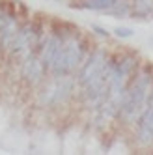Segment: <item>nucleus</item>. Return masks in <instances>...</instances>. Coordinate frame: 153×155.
Listing matches in <instances>:
<instances>
[{"instance_id":"7ed1b4c3","label":"nucleus","mask_w":153,"mask_h":155,"mask_svg":"<svg viewBox=\"0 0 153 155\" xmlns=\"http://www.w3.org/2000/svg\"><path fill=\"white\" fill-rule=\"evenodd\" d=\"M106 62H108V56H106V52H105L103 49L93 51L90 56H88V60L84 62L82 69H80V73H79V84H80V86H86L97 73L105 68Z\"/></svg>"},{"instance_id":"1a4fd4ad","label":"nucleus","mask_w":153,"mask_h":155,"mask_svg":"<svg viewBox=\"0 0 153 155\" xmlns=\"http://www.w3.org/2000/svg\"><path fill=\"white\" fill-rule=\"evenodd\" d=\"M118 0H82V4L79 8L84 9H92V12H106L110 9Z\"/></svg>"},{"instance_id":"9b49d317","label":"nucleus","mask_w":153,"mask_h":155,"mask_svg":"<svg viewBox=\"0 0 153 155\" xmlns=\"http://www.w3.org/2000/svg\"><path fill=\"white\" fill-rule=\"evenodd\" d=\"M92 30L95 32L97 36H101V38H110V32H106V28H103V26H99V25H92Z\"/></svg>"},{"instance_id":"f03ea898","label":"nucleus","mask_w":153,"mask_h":155,"mask_svg":"<svg viewBox=\"0 0 153 155\" xmlns=\"http://www.w3.org/2000/svg\"><path fill=\"white\" fill-rule=\"evenodd\" d=\"M82 60V41L73 36V34H65L62 39V47L58 51V56L50 65V71L60 77V75H69L79 68V64Z\"/></svg>"},{"instance_id":"39448f33","label":"nucleus","mask_w":153,"mask_h":155,"mask_svg":"<svg viewBox=\"0 0 153 155\" xmlns=\"http://www.w3.org/2000/svg\"><path fill=\"white\" fill-rule=\"evenodd\" d=\"M65 34H50L41 45V62L47 69H50V65L54 64L58 56V51L62 47V39H63Z\"/></svg>"},{"instance_id":"6e6552de","label":"nucleus","mask_w":153,"mask_h":155,"mask_svg":"<svg viewBox=\"0 0 153 155\" xmlns=\"http://www.w3.org/2000/svg\"><path fill=\"white\" fill-rule=\"evenodd\" d=\"M153 13V0H133L129 15L133 19H146Z\"/></svg>"},{"instance_id":"f257e3e1","label":"nucleus","mask_w":153,"mask_h":155,"mask_svg":"<svg viewBox=\"0 0 153 155\" xmlns=\"http://www.w3.org/2000/svg\"><path fill=\"white\" fill-rule=\"evenodd\" d=\"M151 95H153V77L148 71L135 77L133 82L125 88L122 105L118 108V116L122 118V121H135L142 110L146 108Z\"/></svg>"},{"instance_id":"9d476101","label":"nucleus","mask_w":153,"mask_h":155,"mask_svg":"<svg viewBox=\"0 0 153 155\" xmlns=\"http://www.w3.org/2000/svg\"><path fill=\"white\" fill-rule=\"evenodd\" d=\"M135 30L129 28V26H116L114 28V36L116 38H122V39H127V38H133Z\"/></svg>"},{"instance_id":"0eeeda50","label":"nucleus","mask_w":153,"mask_h":155,"mask_svg":"<svg viewBox=\"0 0 153 155\" xmlns=\"http://www.w3.org/2000/svg\"><path fill=\"white\" fill-rule=\"evenodd\" d=\"M43 69H45V65H43V62H41L39 56H36V54H28V56H24L23 75L26 77L28 81H32V82L39 81V77L43 75Z\"/></svg>"},{"instance_id":"423d86ee","label":"nucleus","mask_w":153,"mask_h":155,"mask_svg":"<svg viewBox=\"0 0 153 155\" xmlns=\"http://www.w3.org/2000/svg\"><path fill=\"white\" fill-rule=\"evenodd\" d=\"M140 127H138V140L142 144H149L153 140V95L148 101L146 108L140 112Z\"/></svg>"},{"instance_id":"f8f14e48","label":"nucleus","mask_w":153,"mask_h":155,"mask_svg":"<svg viewBox=\"0 0 153 155\" xmlns=\"http://www.w3.org/2000/svg\"><path fill=\"white\" fill-rule=\"evenodd\" d=\"M151 15H153V13H151Z\"/></svg>"},{"instance_id":"20e7f679","label":"nucleus","mask_w":153,"mask_h":155,"mask_svg":"<svg viewBox=\"0 0 153 155\" xmlns=\"http://www.w3.org/2000/svg\"><path fill=\"white\" fill-rule=\"evenodd\" d=\"M71 88H73L71 81L65 79L63 75H60V79L52 81V82L49 84V88L43 92L41 101L45 103V105H56V103L63 101V99L71 94Z\"/></svg>"}]
</instances>
